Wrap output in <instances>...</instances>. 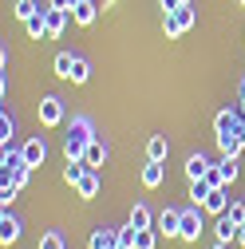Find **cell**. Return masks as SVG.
Wrapping results in <instances>:
<instances>
[{
  "mask_svg": "<svg viewBox=\"0 0 245 249\" xmlns=\"http://www.w3.org/2000/svg\"><path fill=\"white\" fill-rule=\"evenodd\" d=\"M95 16H99V4H95V0H79V4L71 8V20L83 24V28H87V24H95Z\"/></svg>",
  "mask_w": 245,
  "mask_h": 249,
  "instance_id": "cell-13",
  "label": "cell"
},
{
  "mask_svg": "<svg viewBox=\"0 0 245 249\" xmlns=\"http://www.w3.org/2000/svg\"><path fill=\"white\" fill-rule=\"evenodd\" d=\"M218 166H222V174H226V182L233 186V178H237V159H222Z\"/></svg>",
  "mask_w": 245,
  "mask_h": 249,
  "instance_id": "cell-35",
  "label": "cell"
},
{
  "mask_svg": "<svg viewBox=\"0 0 245 249\" xmlns=\"http://www.w3.org/2000/svg\"><path fill=\"white\" fill-rule=\"evenodd\" d=\"M162 178H166L162 162H155V159H146V166H142V186H146V190H155V186H162Z\"/></svg>",
  "mask_w": 245,
  "mask_h": 249,
  "instance_id": "cell-15",
  "label": "cell"
},
{
  "mask_svg": "<svg viewBox=\"0 0 245 249\" xmlns=\"http://www.w3.org/2000/svg\"><path fill=\"white\" fill-rule=\"evenodd\" d=\"M16 198H20V186H16V182H0V206L8 210Z\"/></svg>",
  "mask_w": 245,
  "mask_h": 249,
  "instance_id": "cell-28",
  "label": "cell"
},
{
  "mask_svg": "<svg viewBox=\"0 0 245 249\" xmlns=\"http://www.w3.org/2000/svg\"><path fill=\"white\" fill-rule=\"evenodd\" d=\"M24 32H28V40H48V20H44V8H40L36 16H28V20H24Z\"/></svg>",
  "mask_w": 245,
  "mask_h": 249,
  "instance_id": "cell-14",
  "label": "cell"
},
{
  "mask_svg": "<svg viewBox=\"0 0 245 249\" xmlns=\"http://www.w3.org/2000/svg\"><path fill=\"white\" fill-rule=\"evenodd\" d=\"M178 4H194V0H178Z\"/></svg>",
  "mask_w": 245,
  "mask_h": 249,
  "instance_id": "cell-39",
  "label": "cell"
},
{
  "mask_svg": "<svg viewBox=\"0 0 245 249\" xmlns=\"http://www.w3.org/2000/svg\"><path fill=\"white\" fill-rule=\"evenodd\" d=\"M91 79V64L83 55H75V64H71V83H87Z\"/></svg>",
  "mask_w": 245,
  "mask_h": 249,
  "instance_id": "cell-25",
  "label": "cell"
},
{
  "mask_svg": "<svg viewBox=\"0 0 245 249\" xmlns=\"http://www.w3.org/2000/svg\"><path fill=\"white\" fill-rule=\"evenodd\" d=\"M44 20H48V40H55V36H64V28H68V20H71V12L68 8H44Z\"/></svg>",
  "mask_w": 245,
  "mask_h": 249,
  "instance_id": "cell-5",
  "label": "cell"
},
{
  "mask_svg": "<svg viewBox=\"0 0 245 249\" xmlns=\"http://www.w3.org/2000/svg\"><path fill=\"white\" fill-rule=\"evenodd\" d=\"M71 64H75V55H71V52H59L52 68H55V75H59V79H71Z\"/></svg>",
  "mask_w": 245,
  "mask_h": 249,
  "instance_id": "cell-23",
  "label": "cell"
},
{
  "mask_svg": "<svg viewBox=\"0 0 245 249\" xmlns=\"http://www.w3.org/2000/svg\"><path fill=\"white\" fill-rule=\"evenodd\" d=\"M162 32H166V40H178V36H182V24L174 20V12L162 16Z\"/></svg>",
  "mask_w": 245,
  "mask_h": 249,
  "instance_id": "cell-30",
  "label": "cell"
},
{
  "mask_svg": "<svg viewBox=\"0 0 245 249\" xmlns=\"http://www.w3.org/2000/svg\"><path fill=\"white\" fill-rule=\"evenodd\" d=\"M115 249H127V245H115Z\"/></svg>",
  "mask_w": 245,
  "mask_h": 249,
  "instance_id": "cell-40",
  "label": "cell"
},
{
  "mask_svg": "<svg viewBox=\"0 0 245 249\" xmlns=\"http://www.w3.org/2000/svg\"><path fill=\"white\" fill-rule=\"evenodd\" d=\"M213 131H218V146L226 159H237L241 146H245V115L237 107H226L218 111V119H213Z\"/></svg>",
  "mask_w": 245,
  "mask_h": 249,
  "instance_id": "cell-1",
  "label": "cell"
},
{
  "mask_svg": "<svg viewBox=\"0 0 245 249\" xmlns=\"http://www.w3.org/2000/svg\"><path fill=\"white\" fill-rule=\"evenodd\" d=\"M127 222L135 226V230H150V210L139 202V206H131V213H127Z\"/></svg>",
  "mask_w": 245,
  "mask_h": 249,
  "instance_id": "cell-21",
  "label": "cell"
},
{
  "mask_svg": "<svg viewBox=\"0 0 245 249\" xmlns=\"http://www.w3.org/2000/svg\"><path fill=\"white\" fill-rule=\"evenodd\" d=\"M68 115H64V99L59 95H44L40 99V127H59Z\"/></svg>",
  "mask_w": 245,
  "mask_h": 249,
  "instance_id": "cell-3",
  "label": "cell"
},
{
  "mask_svg": "<svg viewBox=\"0 0 245 249\" xmlns=\"http://www.w3.org/2000/svg\"><path fill=\"white\" fill-rule=\"evenodd\" d=\"M0 241H4V245H12V241H20V222H16V217L4 210V217H0Z\"/></svg>",
  "mask_w": 245,
  "mask_h": 249,
  "instance_id": "cell-17",
  "label": "cell"
},
{
  "mask_svg": "<svg viewBox=\"0 0 245 249\" xmlns=\"http://www.w3.org/2000/svg\"><path fill=\"white\" fill-rule=\"evenodd\" d=\"M158 245V230H139L135 233V249H155Z\"/></svg>",
  "mask_w": 245,
  "mask_h": 249,
  "instance_id": "cell-27",
  "label": "cell"
},
{
  "mask_svg": "<svg viewBox=\"0 0 245 249\" xmlns=\"http://www.w3.org/2000/svg\"><path fill=\"white\" fill-rule=\"evenodd\" d=\"M174 20L182 24V32H190V28H194V20H198V16H194V4H182V8L174 12Z\"/></svg>",
  "mask_w": 245,
  "mask_h": 249,
  "instance_id": "cell-29",
  "label": "cell"
},
{
  "mask_svg": "<svg viewBox=\"0 0 245 249\" xmlns=\"http://www.w3.org/2000/svg\"><path fill=\"white\" fill-rule=\"evenodd\" d=\"M12 139H16V119L4 111V115H0V146H8Z\"/></svg>",
  "mask_w": 245,
  "mask_h": 249,
  "instance_id": "cell-24",
  "label": "cell"
},
{
  "mask_svg": "<svg viewBox=\"0 0 245 249\" xmlns=\"http://www.w3.org/2000/svg\"><path fill=\"white\" fill-rule=\"evenodd\" d=\"M91 139H99L95 131H91V119L75 115L68 123V135H64V154H68V159H83V150L91 146Z\"/></svg>",
  "mask_w": 245,
  "mask_h": 249,
  "instance_id": "cell-2",
  "label": "cell"
},
{
  "mask_svg": "<svg viewBox=\"0 0 245 249\" xmlns=\"http://www.w3.org/2000/svg\"><path fill=\"white\" fill-rule=\"evenodd\" d=\"M115 245H119V230H111V226L91 230V237H87V249H115Z\"/></svg>",
  "mask_w": 245,
  "mask_h": 249,
  "instance_id": "cell-7",
  "label": "cell"
},
{
  "mask_svg": "<svg viewBox=\"0 0 245 249\" xmlns=\"http://www.w3.org/2000/svg\"><path fill=\"white\" fill-rule=\"evenodd\" d=\"M210 190H213V186H210L206 178H194V182H190V202H194V206H202V202L210 198Z\"/></svg>",
  "mask_w": 245,
  "mask_h": 249,
  "instance_id": "cell-22",
  "label": "cell"
},
{
  "mask_svg": "<svg viewBox=\"0 0 245 249\" xmlns=\"http://www.w3.org/2000/svg\"><path fill=\"white\" fill-rule=\"evenodd\" d=\"M12 12H16V20L24 24L28 16H36V12H40V0H16V8H12Z\"/></svg>",
  "mask_w": 245,
  "mask_h": 249,
  "instance_id": "cell-26",
  "label": "cell"
},
{
  "mask_svg": "<svg viewBox=\"0 0 245 249\" xmlns=\"http://www.w3.org/2000/svg\"><path fill=\"white\" fill-rule=\"evenodd\" d=\"M20 150H24V162L28 166H44V159H48V142L44 139H28Z\"/></svg>",
  "mask_w": 245,
  "mask_h": 249,
  "instance_id": "cell-8",
  "label": "cell"
},
{
  "mask_svg": "<svg viewBox=\"0 0 245 249\" xmlns=\"http://www.w3.org/2000/svg\"><path fill=\"white\" fill-rule=\"evenodd\" d=\"M198 210H202V206L182 210V230H178V237H182V241H198V237H202V230H206V226H202V213H198Z\"/></svg>",
  "mask_w": 245,
  "mask_h": 249,
  "instance_id": "cell-4",
  "label": "cell"
},
{
  "mask_svg": "<svg viewBox=\"0 0 245 249\" xmlns=\"http://www.w3.org/2000/svg\"><path fill=\"white\" fill-rule=\"evenodd\" d=\"M87 170H91V166H87L83 159H68V166H64V182H68V186H75Z\"/></svg>",
  "mask_w": 245,
  "mask_h": 249,
  "instance_id": "cell-19",
  "label": "cell"
},
{
  "mask_svg": "<svg viewBox=\"0 0 245 249\" xmlns=\"http://www.w3.org/2000/svg\"><path fill=\"white\" fill-rule=\"evenodd\" d=\"M135 233H139V230H135L131 222H127V226H119V245H127V249H135Z\"/></svg>",
  "mask_w": 245,
  "mask_h": 249,
  "instance_id": "cell-32",
  "label": "cell"
},
{
  "mask_svg": "<svg viewBox=\"0 0 245 249\" xmlns=\"http://www.w3.org/2000/svg\"><path fill=\"white\" fill-rule=\"evenodd\" d=\"M237 245H241V249H245V226H241V230H237Z\"/></svg>",
  "mask_w": 245,
  "mask_h": 249,
  "instance_id": "cell-37",
  "label": "cell"
},
{
  "mask_svg": "<svg viewBox=\"0 0 245 249\" xmlns=\"http://www.w3.org/2000/svg\"><path fill=\"white\" fill-rule=\"evenodd\" d=\"M158 233H166V237H178V230H182V210H174V206H166L162 213H158Z\"/></svg>",
  "mask_w": 245,
  "mask_h": 249,
  "instance_id": "cell-6",
  "label": "cell"
},
{
  "mask_svg": "<svg viewBox=\"0 0 245 249\" xmlns=\"http://www.w3.org/2000/svg\"><path fill=\"white\" fill-rule=\"evenodd\" d=\"M75 194H79L83 202H91V198H95V194H99V170H87V174L75 182Z\"/></svg>",
  "mask_w": 245,
  "mask_h": 249,
  "instance_id": "cell-11",
  "label": "cell"
},
{
  "mask_svg": "<svg viewBox=\"0 0 245 249\" xmlns=\"http://www.w3.org/2000/svg\"><path fill=\"white\" fill-rule=\"evenodd\" d=\"M213 249H229V241H218V245H213Z\"/></svg>",
  "mask_w": 245,
  "mask_h": 249,
  "instance_id": "cell-38",
  "label": "cell"
},
{
  "mask_svg": "<svg viewBox=\"0 0 245 249\" xmlns=\"http://www.w3.org/2000/svg\"><path fill=\"white\" fill-rule=\"evenodd\" d=\"M226 190H229V186H218V190H210V198L202 202V210H210V213H226V210H229Z\"/></svg>",
  "mask_w": 245,
  "mask_h": 249,
  "instance_id": "cell-18",
  "label": "cell"
},
{
  "mask_svg": "<svg viewBox=\"0 0 245 249\" xmlns=\"http://www.w3.org/2000/svg\"><path fill=\"white\" fill-rule=\"evenodd\" d=\"M40 249H68V241H64V233H55V230H52V233L40 237Z\"/></svg>",
  "mask_w": 245,
  "mask_h": 249,
  "instance_id": "cell-31",
  "label": "cell"
},
{
  "mask_svg": "<svg viewBox=\"0 0 245 249\" xmlns=\"http://www.w3.org/2000/svg\"><path fill=\"white\" fill-rule=\"evenodd\" d=\"M32 170H36V166H28V162H24V166H20V170H16V174H12L8 182H16L20 190H24V186H28V178H32Z\"/></svg>",
  "mask_w": 245,
  "mask_h": 249,
  "instance_id": "cell-33",
  "label": "cell"
},
{
  "mask_svg": "<svg viewBox=\"0 0 245 249\" xmlns=\"http://www.w3.org/2000/svg\"><path fill=\"white\" fill-rule=\"evenodd\" d=\"M83 162H87L91 170H99V166L107 162V142H103V139H91V146L83 150Z\"/></svg>",
  "mask_w": 245,
  "mask_h": 249,
  "instance_id": "cell-10",
  "label": "cell"
},
{
  "mask_svg": "<svg viewBox=\"0 0 245 249\" xmlns=\"http://www.w3.org/2000/svg\"><path fill=\"white\" fill-rule=\"evenodd\" d=\"M75 4H79V0H52V8H68V12H71Z\"/></svg>",
  "mask_w": 245,
  "mask_h": 249,
  "instance_id": "cell-36",
  "label": "cell"
},
{
  "mask_svg": "<svg viewBox=\"0 0 245 249\" xmlns=\"http://www.w3.org/2000/svg\"><path fill=\"white\" fill-rule=\"evenodd\" d=\"M0 166H4V170H0V182H8L20 166H24V150H12V146H4V154H0Z\"/></svg>",
  "mask_w": 245,
  "mask_h": 249,
  "instance_id": "cell-9",
  "label": "cell"
},
{
  "mask_svg": "<svg viewBox=\"0 0 245 249\" xmlns=\"http://www.w3.org/2000/svg\"><path fill=\"white\" fill-rule=\"evenodd\" d=\"M237 222H229V213H218V241H237Z\"/></svg>",
  "mask_w": 245,
  "mask_h": 249,
  "instance_id": "cell-20",
  "label": "cell"
},
{
  "mask_svg": "<svg viewBox=\"0 0 245 249\" xmlns=\"http://www.w3.org/2000/svg\"><path fill=\"white\" fill-rule=\"evenodd\" d=\"M166 154H170V139H166V135H150V139H146V159L166 162Z\"/></svg>",
  "mask_w": 245,
  "mask_h": 249,
  "instance_id": "cell-12",
  "label": "cell"
},
{
  "mask_svg": "<svg viewBox=\"0 0 245 249\" xmlns=\"http://www.w3.org/2000/svg\"><path fill=\"white\" fill-rule=\"evenodd\" d=\"M210 174V159H206V154L198 150V154H190V159H186V178L194 182V178H206Z\"/></svg>",
  "mask_w": 245,
  "mask_h": 249,
  "instance_id": "cell-16",
  "label": "cell"
},
{
  "mask_svg": "<svg viewBox=\"0 0 245 249\" xmlns=\"http://www.w3.org/2000/svg\"><path fill=\"white\" fill-rule=\"evenodd\" d=\"M229 222H237V226H245V202H229Z\"/></svg>",
  "mask_w": 245,
  "mask_h": 249,
  "instance_id": "cell-34",
  "label": "cell"
}]
</instances>
